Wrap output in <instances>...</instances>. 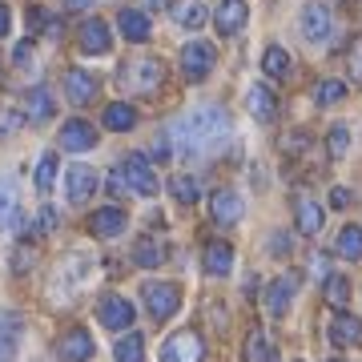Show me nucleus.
I'll return each instance as SVG.
<instances>
[{"instance_id": "nucleus-1", "label": "nucleus", "mask_w": 362, "mask_h": 362, "mask_svg": "<svg viewBox=\"0 0 362 362\" xmlns=\"http://www.w3.org/2000/svg\"><path fill=\"white\" fill-rule=\"evenodd\" d=\"M173 145H177L185 157H209L218 153L226 137H230V113L221 109V105H197L194 113H185L169 129Z\"/></svg>"}, {"instance_id": "nucleus-2", "label": "nucleus", "mask_w": 362, "mask_h": 362, "mask_svg": "<svg viewBox=\"0 0 362 362\" xmlns=\"http://www.w3.org/2000/svg\"><path fill=\"white\" fill-rule=\"evenodd\" d=\"M121 89L133 93V97H149V93L161 89V81H165V65L157 61V57H141V61H129V65L121 69Z\"/></svg>"}, {"instance_id": "nucleus-3", "label": "nucleus", "mask_w": 362, "mask_h": 362, "mask_svg": "<svg viewBox=\"0 0 362 362\" xmlns=\"http://www.w3.org/2000/svg\"><path fill=\"white\" fill-rule=\"evenodd\" d=\"M141 302H145V310L153 314V322H165V318H173L181 310V290L173 282H145Z\"/></svg>"}, {"instance_id": "nucleus-4", "label": "nucleus", "mask_w": 362, "mask_h": 362, "mask_svg": "<svg viewBox=\"0 0 362 362\" xmlns=\"http://www.w3.org/2000/svg\"><path fill=\"white\" fill-rule=\"evenodd\" d=\"M218 65V49L209 45V40H189L185 49H181V73L185 81H206Z\"/></svg>"}, {"instance_id": "nucleus-5", "label": "nucleus", "mask_w": 362, "mask_h": 362, "mask_svg": "<svg viewBox=\"0 0 362 362\" xmlns=\"http://www.w3.org/2000/svg\"><path fill=\"white\" fill-rule=\"evenodd\" d=\"M298 28H302V37L310 40V45H326L330 33H334V16H330V8H326L322 0H310L302 8V16H298Z\"/></svg>"}, {"instance_id": "nucleus-6", "label": "nucleus", "mask_w": 362, "mask_h": 362, "mask_svg": "<svg viewBox=\"0 0 362 362\" xmlns=\"http://www.w3.org/2000/svg\"><path fill=\"white\" fill-rule=\"evenodd\" d=\"M202 358H206V342H202L197 330H177L161 346V362H202Z\"/></svg>"}, {"instance_id": "nucleus-7", "label": "nucleus", "mask_w": 362, "mask_h": 362, "mask_svg": "<svg viewBox=\"0 0 362 362\" xmlns=\"http://www.w3.org/2000/svg\"><path fill=\"white\" fill-rule=\"evenodd\" d=\"M121 173H125V181H129V189L137 197H153L157 194V169L149 165L145 153H129L125 161H121Z\"/></svg>"}, {"instance_id": "nucleus-8", "label": "nucleus", "mask_w": 362, "mask_h": 362, "mask_svg": "<svg viewBox=\"0 0 362 362\" xmlns=\"http://www.w3.org/2000/svg\"><path fill=\"white\" fill-rule=\"evenodd\" d=\"M133 318H137V310H133V302L125 294H105L97 302V322L105 330H129Z\"/></svg>"}, {"instance_id": "nucleus-9", "label": "nucleus", "mask_w": 362, "mask_h": 362, "mask_svg": "<svg viewBox=\"0 0 362 362\" xmlns=\"http://www.w3.org/2000/svg\"><path fill=\"white\" fill-rule=\"evenodd\" d=\"M294 226L302 238H318L326 226V209L318 206V197L310 194H294Z\"/></svg>"}, {"instance_id": "nucleus-10", "label": "nucleus", "mask_w": 362, "mask_h": 362, "mask_svg": "<svg viewBox=\"0 0 362 362\" xmlns=\"http://www.w3.org/2000/svg\"><path fill=\"white\" fill-rule=\"evenodd\" d=\"M89 274H93V262L85 258V254H73V258H65L61 262V270H57V278H52V294L61 290V286H69V294H65V302L73 294H77L81 286L89 282Z\"/></svg>"}, {"instance_id": "nucleus-11", "label": "nucleus", "mask_w": 362, "mask_h": 362, "mask_svg": "<svg viewBox=\"0 0 362 362\" xmlns=\"http://www.w3.org/2000/svg\"><path fill=\"white\" fill-rule=\"evenodd\" d=\"M93 334L85 330V326H73V330H65V334L57 338V358L61 362H89L93 358Z\"/></svg>"}, {"instance_id": "nucleus-12", "label": "nucleus", "mask_w": 362, "mask_h": 362, "mask_svg": "<svg viewBox=\"0 0 362 362\" xmlns=\"http://www.w3.org/2000/svg\"><path fill=\"white\" fill-rule=\"evenodd\" d=\"M97 185H101L97 169H89V165H69V173H65V194H69V202H73V206L89 202V197L97 194Z\"/></svg>"}, {"instance_id": "nucleus-13", "label": "nucleus", "mask_w": 362, "mask_h": 362, "mask_svg": "<svg viewBox=\"0 0 362 362\" xmlns=\"http://www.w3.org/2000/svg\"><path fill=\"white\" fill-rule=\"evenodd\" d=\"M250 21V4L246 0H221L218 13H214V25H218L221 37H238Z\"/></svg>"}, {"instance_id": "nucleus-14", "label": "nucleus", "mask_w": 362, "mask_h": 362, "mask_svg": "<svg viewBox=\"0 0 362 362\" xmlns=\"http://www.w3.org/2000/svg\"><path fill=\"white\" fill-rule=\"evenodd\" d=\"M21 221V181L13 173H0V230H13Z\"/></svg>"}, {"instance_id": "nucleus-15", "label": "nucleus", "mask_w": 362, "mask_h": 362, "mask_svg": "<svg viewBox=\"0 0 362 362\" xmlns=\"http://www.w3.org/2000/svg\"><path fill=\"white\" fill-rule=\"evenodd\" d=\"M93 145H97V129H93L89 121L73 117V121L61 125V149H69V153H85V149H93Z\"/></svg>"}, {"instance_id": "nucleus-16", "label": "nucleus", "mask_w": 362, "mask_h": 362, "mask_svg": "<svg viewBox=\"0 0 362 362\" xmlns=\"http://www.w3.org/2000/svg\"><path fill=\"white\" fill-rule=\"evenodd\" d=\"M89 233L93 238H121L125 233V209L121 206H105V209H93V218H89Z\"/></svg>"}, {"instance_id": "nucleus-17", "label": "nucleus", "mask_w": 362, "mask_h": 362, "mask_svg": "<svg viewBox=\"0 0 362 362\" xmlns=\"http://www.w3.org/2000/svg\"><path fill=\"white\" fill-rule=\"evenodd\" d=\"M294 294H298V274H282V278H274L270 290H266V310H270L274 318H282V314L290 310Z\"/></svg>"}, {"instance_id": "nucleus-18", "label": "nucleus", "mask_w": 362, "mask_h": 362, "mask_svg": "<svg viewBox=\"0 0 362 362\" xmlns=\"http://www.w3.org/2000/svg\"><path fill=\"white\" fill-rule=\"evenodd\" d=\"M330 342H334L338 350L362 346V318H354V314H346V310H338L334 318H330Z\"/></svg>"}, {"instance_id": "nucleus-19", "label": "nucleus", "mask_w": 362, "mask_h": 362, "mask_svg": "<svg viewBox=\"0 0 362 362\" xmlns=\"http://www.w3.org/2000/svg\"><path fill=\"white\" fill-rule=\"evenodd\" d=\"M209 214H214L218 226H238L242 214H246V206H242V197L233 194V189H218V194L209 197Z\"/></svg>"}, {"instance_id": "nucleus-20", "label": "nucleus", "mask_w": 362, "mask_h": 362, "mask_svg": "<svg viewBox=\"0 0 362 362\" xmlns=\"http://www.w3.org/2000/svg\"><path fill=\"white\" fill-rule=\"evenodd\" d=\"M93 97H97V77L85 73V69H69V73H65V101L89 105Z\"/></svg>"}, {"instance_id": "nucleus-21", "label": "nucleus", "mask_w": 362, "mask_h": 362, "mask_svg": "<svg viewBox=\"0 0 362 362\" xmlns=\"http://www.w3.org/2000/svg\"><path fill=\"white\" fill-rule=\"evenodd\" d=\"M202 270H206L209 278H226V274L233 270V246L230 242H209L206 254H202Z\"/></svg>"}, {"instance_id": "nucleus-22", "label": "nucleus", "mask_w": 362, "mask_h": 362, "mask_svg": "<svg viewBox=\"0 0 362 362\" xmlns=\"http://www.w3.org/2000/svg\"><path fill=\"white\" fill-rule=\"evenodd\" d=\"M81 49L93 52V57H101V52L113 49V33H109V25H105V21H97V16H93V21H85V25H81Z\"/></svg>"}, {"instance_id": "nucleus-23", "label": "nucleus", "mask_w": 362, "mask_h": 362, "mask_svg": "<svg viewBox=\"0 0 362 362\" xmlns=\"http://www.w3.org/2000/svg\"><path fill=\"white\" fill-rule=\"evenodd\" d=\"M117 28H121V37L133 40V45H145L149 40V16L141 8H121L117 13Z\"/></svg>"}, {"instance_id": "nucleus-24", "label": "nucleus", "mask_w": 362, "mask_h": 362, "mask_svg": "<svg viewBox=\"0 0 362 362\" xmlns=\"http://www.w3.org/2000/svg\"><path fill=\"white\" fill-rule=\"evenodd\" d=\"M165 242H161V238H153V233H145V238H137V242H133V262H137V266H141V270H153V266H161V262H165Z\"/></svg>"}, {"instance_id": "nucleus-25", "label": "nucleus", "mask_w": 362, "mask_h": 362, "mask_svg": "<svg viewBox=\"0 0 362 362\" xmlns=\"http://www.w3.org/2000/svg\"><path fill=\"white\" fill-rule=\"evenodd\" d=\"M246 105H250V113H254V121H274L278 117V97H274L270 85H254L246 93Z\"/></svg>"}, {"instance_id": "nucleus-26", "label": "nucleus", "mask_w": 362, "mask_h": 362, "mask_svg": "<svg viewBox=\"0 0 362 362\" xmlns=\"http://www.w3.org/2000/svg\"><path fill=\"white\" fill-rule=\"evenodd\" d=\"M262 73H266L270 81H290V73H294L290 52H286L282 45H270V49L262 52Z\"/></svg>"}, {"instance_id": "nucleus-27", "label": "nucleus", "mask_w": 362, "mask_h": 362, "mask_svg": "<svg viewBox=\"0 0 362 362\" xmlns=\"http://www.w3.org/2000/svg\"><path fill=\"white\" fill-rule=\"evenodd\" d=\"M16 342H21V314L0 310V362H8L16 354Z\"/></svg>"}, {"instance_id": "nucleus-28", "label": "nucleus", "mask_w": 362, "mask_h": 362, "mask_svg": "<svg viewBox=\"0 0 362 362\" xmlns=\"http://www.w3.org/2000/svg\"><path fill=\"white\" fill-rule=\"evenodd\" d=\"M169 13H173V21H177L181 28H202L206 25V16H209L202 0H173Z\"/></svg>"}, {"instance_id": "nucleus-29", "label": "nucleus", "mask_w": 362, "mask_h": 362, "mask_svg": "<svg viewBox=\"0 0 362 362\" xmlns=\"http://www.w3.org/2000/svg\"><path fill=\"white\" fill-rule=\"evenodd\" d=\"M101 125H105V129H113V133H129V129H137V109L125 105V101H117V105L105 109Z\"/></svg>"}, {"instance_id": "nucleus-30", "label": "nucleus", "mask_w": 362, "mask_h": 362, "mask_svg": "<svg viewBox=\"0 0 362 362\" xmlns=\"http://www.w3.org/2000/svg\"><path fill=\"white\" fill-rule=\"evenodd\" d=\"M52 113H57V101L49 89H33L25 97V121H49Z\"/></svg>"}, {"instance_id": "nucleus-31", "label": "nucleus", "mask_w": 362, "mask_h": 362, "mask_svg": "<svg viewBox=\"0 0 362 362\" xmlns=\"http://www.w3.org/2000/svg\"><path fill=\"white\" fill-rule=\"evenodd\" d=\"M246 362H278V350H274L266 330H250L246 334Z\"/></svg>"}, {"instance_id": "nucleus-32", "label": "nucleus", "mask_w": 362, "mask_h": 362, "mask_svg": "<svg viewBox=\"0 0 362 362\" xmlns=\"http://www.w3.org/2000/svg\"><path fill=\"white\" fill-rule=\"evenodd\" d=\"M338 258H346V262H362V226H342L338 230Z\"/></svg>"}, {"instance_id": "nucleus-33", "label": "nucleus", "mask_w": 362, "mask_h": 362, "mask_svg": "<svg viewBox=\"0 0 362 362\" xmlns=\"http://www.w3.org/2000/svg\"><path fill=\"white\" fill-rule=\"evenodd\" d=\"M322 298H326V306H334V310H346V302H350V278H342V274H330L322 286Z\"/></svg>"}, {"instance_id": "nucleus-34", "label": "nucleus", "mask_w": 362, "mask_h": 362, "mask_svg": "<svg viewBox=\"0 0 362 362\" xmlns=\"http://www.w3.org/2000/svg\"><path fill=\"white\" fill-rule=\"evenodd\" d=\"M169 194L177 197L181 206H194L197 197H202V185H197V177H189V173H173V177H169Z\"/></svg>"}, {"instance_id": "nucleus-35", "label": "nucleus", "mask_w": 362, "mask_h": 362, "mask_svg": "<svg viewBox=\"0 0 362 362\" xmlns=\"http://www.w3.org/2000/svg\"><path fill=\"white\" fill-rule=\"evenodd\" d=\"M113 358L117 362H145V338L133 334V330H125V338L113 346Z\"/></svg>"}, {"instance_id": "nucleus-36", "label": "nucleus", "mask_w": 362, "mask_h": 362, "mask_svg": "<svg viewBox=\"0 0 362 362\" xmlns=\"http://www.w3.org/2000/svg\"><path fill=\"white\" fill-rule=\"evenodd\" d=\"M346 101V81H318L314 85V105H322V109H330V105Z\"/></svg>"}, {"instance_id": "nucleus-37", "label": "nucleus", "mask_w": 362, "mask_h": 362, "mask_svg": "<svg viewBox=\"0 0 362 362\" xmlns=\"http://www.w3.org/2000/svg\"><path fill=\"white\" fill-rule=\"evenodd\" d=\"M350 149V125H330V133H326V153H330V161H342Z\"/></svg>"}, {"instance_id": "nucleus-38", "label": "nucleus", "mask_w": 362, "mask_h": 362, "mask_svg": "<svg viewBox=\"0 0 362 362\" xmlns=\"http://www.w3.org/2000/svg\"><path fill=\"white\" fill-rule=\"evenodd\" d=\"M57 153H40V161H37V189L40 194H49L52 189V181H57Z\"/></svg>"}, {"instance_id": "nucleus-39", "label": "nucleus", "mask_w": 362, "mask_h": 362, "mask_svg": "<svg viewBox=\"0 0 362 362\" xmlns=\"http://www.w3.org/2000/svg\"><path fill=\"white\" fill-rule=\"evenodd\" d=\"M346 77L350 85H362V37H354L346 49Z\"/></svg>"}, {"instance_id": "nucleus-40", "label": "nucleus", "mask_w": 362, "mask_h": 362, "mask_svg": "<svg viewBox=\"0 0 362 362\" xmlns=\"http://www.w3.org/2000/svg\"><path fill=\"white\" fill-rule=\"evenodd\" d=\"M306 145H310V133L294 129V133H290V137H282V153H286V157H294L298 149H306Z\"/></svg>"}, {"instance_id": "nucleus-41", "label": "nucleus", "mask_w": 362, "mask_h": 362, "mask_svg": "<svg viewBox=\"0 0 362 362\" xmlns=\"http://www.w3.org/2000/svg\"><path fill=\"white\" fill-rule=\"evenodd\" d=\"M105 185H109V194H113V197L133 194V189H129V181H125V173H121V165H117L113 173H109V177H105Z\"/></svg>"}, {"instance_id": "nucleus-42", "label": "nucleus", "mask_w": 362, "mask_h": 362, "mask_svg": "<svg viewBox=\"0 0 362 362\" xmlns=\"http://www.w3.org/2000/svg\"><path fill=\"white\" fill-rule=\"evenodd\" d=\"M52 230H57V209L45 206V209L37 214V233H52Z\"/></svg>"}, {"instance_id": "nucleus-43", "label": "nucleus", "mask_w": 362, "mask_h": 362, "mask_svg": "<svg viewBox=\"0 0 362 362\" xmlns=\"http://www.w3.org/2000/svg\"><path fill=\"white\" fill-rule=\"evenodd\" d=\"M310 274L326 282V278H330V258H326V254H314V258H310Z\"/></svg>"}, {"instance_id": "nucleus-44", "label": "nucleus", "mask_w": 362, "mask_h": 362, "mask_svg": "<svg viewBox=\"0 0 362 362\" xmlns=\"http://www.w3.org/2000/svg\"><path fill=\"white\" fill-rule=\"evenodd\" d=\"M169 153H173V137H169V133H161V137L153 141V157H157V161H165Z\"/></svg>"}, {"instance_id": "nucleus-45", "label": "nucleus", "mask_w": 362, "mask_h": 362, "mask_svg": "<svg viewBox=\"0 0 362 362\" xmlns=\"http://www.w3.org/2000/svg\"><path fill=\"white\" fill-rule=\"evenodd\" d=\"M21 121H25V113H0V137H8Z\"/></svg>"}, {"instance_id": "nucleus-46", "label": "nucleus", "mask_w": 362, "mask_h": 362, "mask_svg": "<svg viewBox=\"0 0 362 362\" xmlns=\"http://www.w3.org/2000/svg\"><path fill=\"white\" fill-rule=\"evenodd\" d=\"M330 206H334V209H346L350 206V189H346V185H334V189H330Z\"/></svg>"}, {"instance_id": "nucleus-47", "label": "nucleus", "mask_w": 362, "mask_h": 362, "mask_svg": "<svg viewBox=\"0 0 362 362\" xmlns=\"http://www.w3.org/2000/svg\"><path fill=\"white\" fill-rule=\"evenodd\" d=\"M13 57H16V65H28V61H33V45H28V40H21Z\"/></svg>"}, {"instance_id": "nucleus-48", "label": "nucleus", "mask_w": 362, "mask_h": 362, "mask_svg": "<svg viewBox=\"0 0 362 362\" xmlns=\"http://www.w3.org/2000/svg\"><path fill=\"white\" fill-rule=\"evenodd\" d=\"M25 266H33V250H25V246H21V250H16V262H13V270L21 274Z\"/></svg>"}, {"instance_id": "nucleus-49", "label": "nucleus", "mask_w": 362, "mask_h": 362, "mask_svg": "<svg viewBox=\"0 0 362 362\" xmlns=\"http://www.w3.org/2000/svg\"><path fill=\"white\" fill-rule=\"evenodd\" d=\"M270 250H274V254H290V238H286V233H274Z\"/></svg>"}, {"instance_id": "nucleus-50", "label": "nucleus", "mask_w": 362, "mask_h": 362, "mask_svg": "<svg viewBox=\"0 0 362 362\" xmlns=\"http://www.w3.org/2000/svg\"><path fill=\"white\" fill-rule=\"evenodd\" d=\"M69 13H85V8H93V0H65Z\"/></svg>"}, {"instance_id": "nucleus-51", "label": "nucleus", "mask_w": 362, "mask_h": 362, "mask_svg": "<svg viewBox=\"0 0 362 362\" xmlns=\"http://www.w3.org/2000/svg\"><path fill=\"white\" fill-rule=\"evenodd\" d=\"M8 21H13V13H8V4H0V37L8 33Z\"/></svg>"}, {"instance_id": "nucleus-52", "label": "nucleus", "mask_w": 362, "mask_h": 362, "mask_svg": "<svg viewBox=\"0 0 362 362\" xmlns=\"http://www.w3.org/2000/svg\"><path fill=\"white\" fill-rule=\"evenodd\" d=\"M145 4H149V8H161V4H165V0H145Z\"/></svg>"}, {"instance_id": "nucleus-53", "label": "nucleus", "mask_w": 362, "mask_h": 362, "mask_svg": "<svg viewBox=\"0 0 362 362\" xmlns=\"http://www.w3.org/2000/svg\"><path fill=\"white\" fill-rule=\"evenodd\" d=\"M330 362H346V358H330Z\"/></svg>"}]
</instances>
